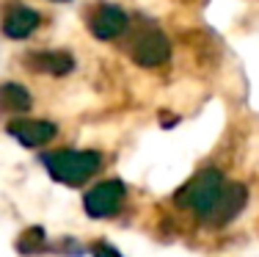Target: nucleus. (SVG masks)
Wrapping results in <instances>:
<instances>
[{"label": "nucleus", "instance_id": "9d476101", "mask_svg": "<svg viewBox=\"0 0 259 257\" xmlns=\"http://www.w3.org/2000/svg\"><path fill=\"white\" fill-rule=\"evenodd\" d=\"M41 246H45V230L41 227L25 230V235H20V241H17V249H20L22 254H36Z\"/></svg>", "mask_w": 259, "mask_h": 257}, {"label": "nucleus", "instance_id": "6e6552de", "mask_svg": "<svg viewBox=\"0 0 259 257\" xmlns=\"http://www.w3.org/2000/svg\"><path fill=\"white\" fill-rule=\"evenodd\" d=\"M39 25H41V14L36 9H30V6H9L3 20H0L3 36H9V39H14V42L28 39Z\"/></svg>", "mask_w": 259, "mask_h": 257}, {"label": "nucleus", "instance_id": "f03ea898", "mask_svg": "<svg viewBox=\"0 0 259 257\" xmlns=\"http://www.w3.org/2000/svg\"><path fill=\"white\" fill-rule=\"evenodd\" d=\"M41 161H45V166L55 182L77 188L83 182H89L102 169L105 158L97 150H58V152H47Z\"/></svg>", "mask_w": 259, "mask_h": 257}, {"label": "nucleus", "instance_id": "39448f33", "mask_svg": "<svg viewBox=\"0 0 259 257\" xmlns=\"http://www.w3.org/2000/svg\"><path fill=\"white\" fill-rule=\"evenodd\" d=\"M89 30L100 42H113L130 28V14L116 3H100L89 11Z\"/></svg>", "mask_w": 259, "mask_h": 257}, {"label": "nucleus", "instance_id": "1a4fd4ad", "mask_svg": "<svg viewBox=\"0 0 259 257\" xmlns=\"http://www.w3.org/2000/svg\"><path fill=\"white\" fill-rule=\"evenodd\" d=\"M30 105H33V97L22 83H0V114H28Z\"/></svg>", "mask_w": 259, "mask_h": 257}, {"label": "nucleus", "instance_id": "9b49d317", "mask_svg": "<svg viewBox=\"0 0 259 257\" xmlns=\"http://www.w3.org/2000/svg\"><path fill=\"white\" fill-rule=\"evenodd\" d=\"M91 254L94 257H121L119 252H116L110 243H105V241H100V243H94V249H91Z\"/></svg>", "mask_w": 259, "mask_h": 257}, {"label": "nucleus", "instance_id": "f257e3e1", "mask_svg": "<svg viewBox=\"0 0 259 257\" xmlns=\"http://www.w3.org/2000/svg\"><path fill=\"white\" fill-rule=\"evenodd\" d=\"M226 182L229 180H226L218 169H201L193 180H188L180 191L174 194V205L180 207V210L190 213L196 222L209 224L212 210H215V205H218L221 194H224Z\"/></svg>", "mask_w": 259, "mask_h": 257}, {"label": "nucleus", "instance_id": "0eeeda50", "mask_svg": "<svg viewBox=\"0 0 259 257\" xmlns=\"http://www.w3.org/2000/svg\"><path fill=\"white\" fill-rule=\"evenodd\" d=\"M11 138H17L22 146L28 150H36V146H45L50 144L55 136H58V127L47 119H14L6 125Z\"/></svg>", "mask_w": 259, "mask_h": 257}, {"label": "nucleus", "instance_id": "f8f14e48", "mask_svg": "<svg viewBox=\"0 0 259 257\" xmlns=\"http://www.w3.org/2000/svg\"><path fill=\"white\" fill-rule=\"evenodd\" d=\"M55 3H66V0H55Z\"/></svg>", "mask_w": 259, "mask_h": 257}, {"label": "nucleus", "instance_id": "7ed1b4c3", "mask_svg": "<svg viewBox=\"0 0 259 257\" xmlns=\"http://www.w3.org/2000/svg\"><path fill=\"white\" fill-rule=\"evenodd\" d=\"M130 36H127V56L138 66L155 69V66L168 64L171 58V42L165 39V33L152 22H130Z\"/></svg>", "mask_w": 259, "mask_h": 257}, {"label": "nucleus", "instance_id": "20e7f679", "mask_svg": "<svg viewBox=\"0 0 259 257\" xmlns=\"http://www.w3.org/2000/svg\"><path fill=\"white\" fill-rule=\"evenodd\" d=\"M127 186L121 180H102L94 188H89L83 197V207L91 218H110L124 207Z\"/></svg>", "mask_w": 259, "mask_h": 257}, {"label": "nucleus", "instance_id": "423d86ee", "mask_svg": "<svg viewBox=\"0 0 259 257\" xmlns=\"http://www.w3.org/2000/svg\"><path fill=\"white\" fill-rule=\"evenodd\" d=\"M22 66L33 75H53L64 78L75 72V56L69 50H30L22 56Z\"/></svg>", "mask_w": 259, "mask_h": 257}]
</instances>
